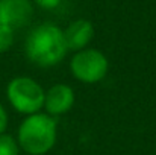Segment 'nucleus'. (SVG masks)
I'll return each mask as SVG.
<instances>
[{
	"mask_svg": "<svg viewBox=\"0 0 156 155\" xmlns=\"http://www.w3.org/2000/svg\"><path fill=\"white\" fill-rule=\"evenodd\" d=\"M74 105V90L67 84H55L46 91L44 108L49 116H62Z\"/></svg>",
	"mask_w": 156,
	"mask_h": 155,
	"instance_id": "423d86ee",
	"label": "nucleus"
},
{
	"mask_svg": "<svg viewBox=\"0 0 156 155\" xmlns=\"http://www.w3.org/2000/svg\"><path fill=\"white\" fill-rule=\"evenodd\" d=\"M6 126H8V113H6L5 106L0 103V135L5 134Z\"/></svg>",
	"mask_w": 156,
	"mask_h": 155,
	"instance_id": "9b49d317",
	"label": "nucleus"
},
{
	"mask_svg": "<svg viewBox=\"0 0 156 155\" xmlns=\"http://www.w3.org/2000/svg\"><path fill=\"white\" fill-rule=\"evenodd\" d=\"M34 15L30 0H0V26H9L14 31L29 24Z\"/></svg>",
	"mask_w": 156,
	"mask_h": 155,
	"instance_id": "39448f33",
	"label": "nucleus"
},
{
	"mask_svg": "<svg viewBox=\"0 0 156 155\" xmlns=\"http://www.w3.org/2000/svg\"><path fill=\"white\" fill-rule=\"evenodd\" d=\"M27 59L38 67H53L67 55L64 31L52 23H43L34 28L24 43Z\"/></svg>",
	"mask_w": 156,
	"mask_h": 155,
	"instance_id": "f257e3e1",
	"label": "nucleus"
},
{
	"mask_svg": "<svg viewBox=\"0 0 156 155\" xmlns=\"http://www.w3.org/2000/svg\"><path fill=\"white\" fill-rule=\"evenodd\" d=\"M0 155H20V146L17 138L9 134L0 135Z\"/></svg>",
	"mask_w": 156,
	"mask_h": 155,
	"instance_id": "6e6552de",
	"label": "nucleus"
},
{
	"mask_svg": "<svg viewBox=\"0 0 156 155\" xmlns=\"http://www.w3.org/2000/svg\"><path fill=\"white\" fill-rule=\"evenodd\" d=\"M73 76L83 84L100 82L109 70L108 58L97 49H83L76 52L70 61Z\"/></svg>",
	"mask_w": 156,
	"mask_h": 155,
	"instance_id": "20e7f679",
	"label": "nucleus"
},
{
	"mask_svg": "<svg viewBox=\"0 0 156 155\" xmlns=\"http://www.w3.org/2000/svg\"><path fill=\"white\" fill-rule=\"evenodd\" d=\"M58 137V123L52 116L37 113L26 116L18 126L17 143L29 155H46L52 151Z\"/></svg>",
	"mask_w": 156,
	"mask_h": 155,
	"instance_id": "f03ea898",
	"label": "nucleus"
},
{
	"mask_svg": "<svg viewBox=\"0 0 156 155\" xmlns=\"http://www.w3.org/2000/svg\"><path fill=\"white\" fill-rule=\"evenodd\" d=\"M6 98L11 106L24 116H32L44 108L46 91L29 76H17L6 85Z\"/></svg>",
	"mask_w": 156,
	"mask_h": 155,
	"instance_id": "7ed1b4c3",
	"label": "nucleus"
},
{
	"mask_svg": "<svg viewBox=\"0 0 156 155\" xmlns=\"http://www.w3.org/2000/svg\"><path fill=\"white\" fill-rule=\"evenodd\" d=\"M15 31L9 26H0V53L8 52L15 40Z\"/></svg>",
	"mask_w": 156,
	"mask_h": 155,
	"instance_id": "1a4fd4ad",
	"label": "nucleus"
},
{
	"mask_svg": "<svg viewBox=\"0 0 156 155\" xmlns=\"http://www.w3.org/2000/svg\"><path fill=\"white\" fill-rule=\"evenodd\" d=\"M34 2L43 9H55L61 3V0H34Z\"/></svg>",
	"mask_w": 156,
	"mask_h": 155,
	"instance_id": "9d476101",
	"label": "nucleus"
},
{
	"mask_svg": "<svg viewBox=\"0 0 156 155\" xmlns=\"http://www.w3.org/2000/svg\"><path fill=\"white\" fill-rule=\"evenodd\" d=\"M94 37V26L90 20H76L64 31V38L67 49L73 52H80L88 47Z\"/></svg>",
	"mask_w": 156,
	"mask_h": 155,
	"instance_id": "0eeeda50",
	"label": "nucleus"
}]
</instances>
